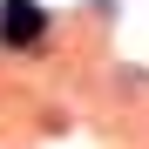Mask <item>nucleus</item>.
Returning a JSON list of instances; mask_svg holds the SVG:
<instances>
[{"label":"nucleus","instance_id":"nucleus-1","mask_svg":"<svg viewBox=\"0 0 149 149\" xmlns=\"http://www.w3.org/2000/svg\"><path fill=\"white\" fill-rule=\"evenodd\" d=\"M0 14H7V41H34V34L47 27V14L34 7V0H7Z\"/></svg>","mask_w":149,"mask_h":149}]
</instances>
